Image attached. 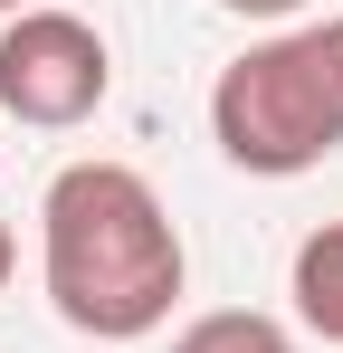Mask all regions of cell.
Instances as JSON below:
<instances>
[{
  "label": "cell",
  "mask_w": 343,
  "mask_h": 353,
  "mask_svg": "<svg viewBox=\"0 0 343 353\" xmlns=\"http://www.w3.org/2000/svg\"><path fill=\"white\" fill-rule=\"evenodd\" d=\"M39 287L57 325L86 344H143L163 334L181 287H191V248L172 230L163 191L134 163H67L39 191Z\"/></svg>",
  "instance_id": "cell-1"
},
{
  "label": "cell",
  "mask_w": 343,
  "mask_h": 353,
  "mask_svg": "<svg viewBox=\"0 0 343 353\" xmlns=\"http://www.w3.org/2000/svg\"><path fill=\"white\" fill-rule=\"evenodd\" d=\"M210 143L229 153V172L258 181H295L343 153V19H295L238 48L210 86Z\"/></svg>",
  "instance_id": "cell-2"
},
{
  "label": "cell",
  "mask_w": 343,
  "mask_h": 353,
  "mask_svg": "<svg viewBox=\"0 0 343 353\" xmlns=\"http://www.w3.org/2000/svg\"><path fill=\"white\" fill-rule=\"evenodd\" d=\"M114 96V48L96 19L76 10H19L0 19V115L29 124V134H76Z\"/></svg>",
  "instance_id": "cell-3"
},
{
  "label": "cell",
  "mask_w": 343,
  "mask_h": 353,
  "mask_svg": "<svg viewBox=\"0 0 343 353\" xmlns=\"http://www.w3.org/2000/svg\"><path fill=\"white\" fill-rule=\"evenodd\" d=\"M286 296H295V325L343 344V220L295 239V268H286Z\"/></svg>",
  "instance_id": "cell-4"
},
{
  "label": "cell",
  "mask_w": 343,
  "mask_h": 353,
  "mask_svg": "<svg viewBox=\"0 0 343 353\" xmlns=\"http://www.w3.org/2000/svg\"><path fill=\"white\" fill-rule=\"evenodd\" d=\"M172 353H295V334L258 305H220V315H191L172 334Z\"/></svg>",
  "instance_id": "cell-5"
},
{
  "label": "cell",
  "mask_w": 343,
  "mask_h": 353,
  "mask_svg": "<svg viewBox=\"0 0 343 353\" xmlns=\"http://www.w3.org/2000/svg\"><path fill=\"white\" fill-rule=\"evenodd\" d=\"M229 19H267V29H295L305 19V0H220Z\"/></svg>",
  "instance_id": "cell-6"
},
{
  "label": "cell",
  "mask_w": 343,
  "mask_h": 353,
  "mask_svg": "<svg viewBox=\"0 0 343 353\" xmlns=\"http://www.w3.org/2000/svg\"><path fill=\"white\" fill-rule=\"evenodd\" d=\"M10 268H19V239H10V220H0V287H10Z\"/></svg>",
  "instance_id": "cell-7"
},
{
  "label": "cell",
  "mask_w": 343,
  "mask_h": 353,
  "mask_svg": "<svg viewBox=\"0 0 343 353\" xmlns=\"http://www.w3.org/2000/svg\"><path fill=\"white\" fill-rule=\"evenodd\" d=\"M19 10H48V0H0V19H19Z\"/></svg>",
  "instance_id": "cell-8"
}]
</instances>
